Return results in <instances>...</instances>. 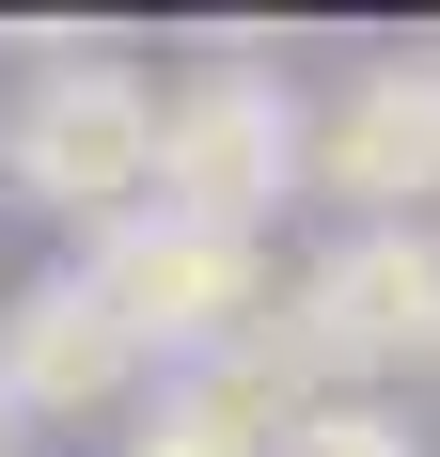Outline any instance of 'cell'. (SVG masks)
<instances>
[{"instance_id": "obj_6", "label": "cell", "mask_w": 440, "mask_h": 457, "mask_svg": "<svg viewBox=\"0 0 440 457\" xmlns=\"http://www.w3.org/2000/svg\"><path fill=\"white\" fill-rule=\"evenodd\" d=\"M0 395H16L32 426L126 411V395H142V331L110 316V284H94V269H32L16 300H0Z\"/></svg>"}, {"instance_id": "obj_1", "label": "cell", "mask_w": 440, "mask_h": 457, "mask_svg": "<svg viewBox=\"0 0 440 457\" xmlns=\"http://www.w3.org/2000/svg\"><path fill=\"white\" fill-rule=\"evenodd\" d=\"M0 189H16L32 221H63L79 253H94L110 221H142V205H158V79L110 63V47L32 63L16 111H0Z\"/></svg>"}, {"instance_id": "obj_7", "label": "cell", "mask_w": 440, "mask_h": 457, "mask_svg": "<svg viewBox=\"0 0 440 457\" xmlns=\"http://www.w3.org/2000/svg\"><path fill=\"white\" fill-rule=\"evenodd\" d=\"M110 457H283V442H252L205 378H158V395L126 411V442H110Z\"/></svg>"}, {"instance_id": "obj_3", "label": "cell", "mask_w": 440, "mask_h": 457, "mask_svg": "<svg viewBox=\"0 0 440 457\" xmlns=\"http://www.w3.org/2000/svg\"><path fill=\"white\" fill-rule=\"evenodd\" d=\"M283 189H314V111L267 79V63H189V79H158V205H174V221L267 237Z\"/></svg>"}, {"instance_id": "obj_9", "label": "cell", "mask_w": 440, "mask_h": 457, "mask_svg": "<svg viewBox=\"0 0 440 457\" xmlns=\"http://www.w3.org/2000/svg\"><path fill=\"white\" fill-rule=\"evenodd\" d=\"M16 442H32V411H16V395H0V457H16Z\"/></svg>"}, {"instance_id": "obj_10", "label": "cell", "mask_w": 440, "mask_h": 457, "mask_svg": "<svg viewBox=\"0 0 440 457\" xmlns=\"http://www.w3.org/2000/svg\"><path fill=\"white\" fill-rule=\"evenodd\" d=\"M425 63H440V47H425Z\"/></svg>"}, {"instance_id": "obj_2", "label": "cell", "mask_w": 440, "mask_h": 457, "mask_svg": "<svg viewBox=\"0 0 440 457\" xmlns=\"http://www.w3.org/2000/svg\"><path fill=\"white\" fill-rule=\"evenodd\" d=\"M79 269L110 284V316L142 331V363H158V378H205L220 347H252V331L283 316V269H267V237H236V221H174V205L110 221Z\"/></svg>"}, {"instance_id": "obj_4", "label": "cell", "mask_w": 440, "mask_h": 457, "mask_svg": "<svg viewBox=\"0 0 440 457\" xmlns=\"http://www.w3.org/2000/svg\"><path fill=\"white\" fill-rule=\"evenodd\" d=\"M283 331L330 395H378V378H440V221H346L283 284Z\"/></svg>"}, {"instance_id": "obj_5", "label": "cell", "mask_w": 440, "mask_h": 457, "mask_svg": "<svg viewBox=\"0 0 440 457\" xmlns=\"http://www.w3.org/2000/svg\"><path fill=\"white\" fill-rule=\"evenodd\" d=\"M314 189L346 221H425L440 205V63H362L314 95Z\"/></svg>"}, {"instance_id": "obj_8", "label": "cell", "mask_w": 440, "mask_h": 457, "mask_svg": "<svg viewBox=\"0 0 440 457\" xmlns=\"http://www.w3.org/2000/svg\"><path fill=\"white\" fill-rule=\"evenodd\" d=\"M283 457H440V442H409V411H378V395H330Z\"/></svg>"}]
</instances>
